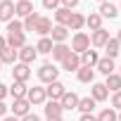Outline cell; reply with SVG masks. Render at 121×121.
Instances as JSON below:
<instances>
[{
    "label": "cell",
    "instance_id": "1",
    "mask_svg": "<svg viewBox=\"0 0 121 121\" xmlns=\"http://www.w3.org/2000/svg\"><path fill=\"white\" fill-rule=\"evenodd\" d=\"M86 50H90V36H88L86 31H76L74 38H71V52L83 55Z\"/></svg>",
    "mask_w": 121,
    "mask_h": 121
},
{
    "label": "cell",
    "instance_id": "2",
    "mask_svg": "<svg viewBox=\"0 0 121 121\" xmlns=\"http://www.w3.org/2000/svg\"><path fill=\"white\" fill-rule=\"evenodd\" d=\"M64 93H67V86H64L62 81H52V83H48V88H45V97H50V100H55V102L62 100Z\"/></svg>",
    "mask_w": 121,
    "mask_h": 121
},
{
    "label": "cell",
    "instance_id": "3",
    "mask_svg": "<svg viewBox=\"0 0 121 121\" xmlns=\"http://www.w3.org/2000/svg\"><path fill=\"white\" fill-rule=\"evenodd\" d=\"M57 76H59V69H55V64H50V62H45L38 69V78L43 83H52V81H57Z\"/></svg>",
    "mask_w": 121,
    "mask_h": 121
},
{
    "label": "cell",
    "instance_id": "4",
    "mask_svg": "<svg viewBox=\"0 0 121 121\" xmlns=\"http://www.w3.org/2000/svg\"><path fill=\"white\" fill-rule=\"evenodd\" d=\"M36 57H38V52H36L33 45H24V48L17 50V59H19L22 64H33V62H36Z\"/></svg>",
    "mask_w": 121,
    "mask_h": 121
},
{
    "label": "cell",
    "instance_id": "5",
    "mask_svg": "<svg viewBox=\"0 0 121 121\" xmlns=\"http://www.w3.org/2000/svg\"><path fill=\"white\" fill-rule=\"evenodd\" d=\"M26 114H31V104H29V100H26V97H19V100H14V102H12V116H17V119H24Z\"/></svg>",
    "mask_w": 121,
    "mask_h": 121
},
{
    "label": "cell",
    "instance_id": "6",
    "mask_svg": "<svg viewBox=\"0 0 121 121\" xmlns=\"http://www.w3.org/2000/svg\"><path fill=\"white\" fill-rule=\"evenodd\" d=\"M12 78H14V81L26 83V81L31 78V69H29V64H22V62L12 64Z\"/></svg>",
    "mask_w": 121,
    "mask_h": 121
},
{
    "label": "cell",
    "instance_id": "7",
    "mask_svg": "<svg viewBox=\"0 0 121 121\" xmlns=\"http://www.w3.org/2000/svg\"><path fill=\"white\" fill-rule=\"evenodd\" d=\"M26 100H29V104H43L48 97H45V88H40V86H33V88H29V93H26Z\"/></svg>",
    "mask_w": 121,
    "mask_h": 121
},
{
    "label": "cell",
    "instance_id": "8",
    "mask_svg": "<svg viewBox=\"0 0 121 121\" xmlns=\"http://www.w3.org/2000/svg\"><path fill=\"white\" fill-rule=\"evenodd\" d=\"M62 69H67V71H78V69H81V55L69 52V55L62 59Z\"/></svg>",
    "mask_w": 121,
    "mask_h": 121
},
{
    "label": "cell",
    "instance_id": "9",
    "mask_svg": "<svg viewBox=\"0 0 121 121\" xmlns=\"http://www.w3.org/2000/svg\"><path fill=\"white\" fill-rule=\"evenodd\" d=\"M67 38H69V29L67 26H59V24L52 26V31H50V40L52 43H67Z\"/></svg>",
    "mask_w": 121,
    "mask_h": 121
},
{
    "label": "cell",
    "instance_id": "10",
    "mask_svg": "<svg viewBox=\"0 0 121 121\" xmlns=\"http://www.w3.org/2000/svg\"><path fill=\"white\" fill-rule=\"evenodd\" d=\"M14 19V3L12 0H0V22Z\"/></svg>",
    "mask_w": 121,
    "mask_h": 121
},
{
    "label": "cell",
    "instance_id": "11",
    "mask_svg": "<svg viewBox=\"0 0 121 121\" xmlns=\"http://www.w3.org/2000/svg\"><path fill=\"white\" fill-rule=\"evenodd\" d=\"M102 19H116L119 17V7L116 5H112L109 3V0H107V3H100V12H97Z\"/></svg>",
    "mask_w": 121,
    "mask_h": 121
},
{
    "label": "cell",
    "instance_id": "12",
    "mask_svg": "<svg viewBox=\"0 0 121 121\" xmlns=\"http://www.w3.org/2000/svg\"><path fill=\"white\" fill-rule=\"evenodd\" d=\"M5 43H7V48L19 50V48H24V45H26V33H7Z\"/></svg>",
    "mask_w": 121,
    "mask_h": 121
},
{
    "label": "cell",
    "instance_id": "13",
    "mask_svg": "<svg viewBox=\"0 0 121 121\" xmlns=\"http://www.w3.org/2000/svg\"><path fill=\"white\" fill-rule=\"evenodd\" d=\"M36 10H33V3H31V0H19V3L14 5V14L17 17H29V14H33Z\"/></svg>",
    "mask_w": 121,
    "mask_h": 121
},
{
    "label": "cell",
    "instance_id": "14",
    "mask_svg": "<svg viewBox=\"0 0 121 121\" xmlns=\"http://www.w3.org/2000/svg\"><path fill=\"white\" fill-rule=\"evenodd\" d=\"M107 40H109V31H107V29H97V31H93V36H90V45H95V48H104Z\"/></svg>",
    "mask_w": 121,
    "mask_h": 121
},
{
    "label": "cell",
    "instance_id": "15",
    "mask_svg": "<svg viewBox=\"0 0 121 121\" xmlns=\"http://www.w3.org/2000/svg\"><path fill=\"white\" fill-rule=\"evenodd\" d=\"M69 52H71V48H69L67 43H55V45H52V52H50V55H52V59L62 62V59H64V57H67Z\"/></svg>",
    "mask_w": 121,
    "mask_h": 121
},
{
    "label": "cell",
    "instance_id": "16",
    "mask_svg": "<svg viewBox=\"0 0 121 121\" xmlns=\"http://www.w3.org/2000/svg\"><path fill=\"white\" fill-rule=\"evenodd\" d=\"M90 97L95 102H104L109 97V90L104 88V83H93V90H90Z\"/></svg>",
    "mask_w": 121,
    "mask_h": 121
},
{
    "label": "cell",
    "instance_id": "17",
    "mask_svg": "<svg viewBox=\"0 0 121 121\" xmlns=\"http://www.w3.org/2000/svg\"><path fill=\"white\" fill-rule=\"evenodd\" d=\"M50 31H52V22L40 14V19H38V24H36V33H38L40 38H45V36H50Z\"/></svg>",
    "mask_w": 121,
    "mask_h": 121
},
{
    "label": "cell",
    "instance_id": "18",
    "mask_svg": "<svg viewBox=\"0 0 121 121\" xmlns=\"http://www.w3.org/2000/svg\"><path fill=\"white\" fill-rule=\"evenodd\" d=\"M97 59H100V55H97V50H86L83 55H81V67H95L97 64Z\"/></svg>",
    "mask_w": 121,
    "mask_h": 121
},
{
    "label": "cell",
    "instance_id": "19",
    "mask_svg": "<svg viewBox=\"0 0 121 121\" xmlns=\"http://www.w3.org/2000/svg\"><path fill=\"white\" fill-rule=\"evenodd\" d=\"M95 67H97V71H100V74L109 76V74H114V59H109V57H100Z\"/></svg>",
    "mask_w": 121,
    "mask_h": 121
},
{
    "label": "cell",
    "instance_id": "20",
    "mask_svg": "<svg viewBox=\"0 0 121 121\" xmlns=\"http://www.w3.org/2000/svg\"><path fill=\"white\" fill-rule=\"evenodd\" d=\"M59 104H62V109H76L78 107V95L76 93H64V97L59 100Z\"/></svg>",
    "mask_w": 121,
    "mask_h": 121
},
{
    "label": "cell",
    "instance_id": "21",
    "mask_svg": "<svg viewBox=\"0 0 121 121\" xmlns=\"http://www.w3.org/2000/svg\"><path fill=\"white\" fill-rule=\"evenodd\" d=\"M83 26H86V17H83V14H78V12H71L67 29H71V31H81Z\"/></svg>",
    "mask_w": 121,
    "mask_h": 121
},
{
    "label": "cell",
    "instance_id": "22",
    "mask_svg": "<svg viewBox=\"0 0 121 121\" xmlns=\"http://www.w3.org/2000/svg\"><path fill=\"white\" fill-rule=\"evenodd\" d=\"M7 93H10L14 100H19V97H26L29 88H26V83H22V81H14V83H12V88H7Z\"/></svg>",
    "mask_w": 121,
    "mask_h": 121
},
{
    "label": "cell",
    "instance_id": "23",
    "mask_svg": "<svg viewBox=\"0 0 121 121\" xmlns=\"http://www.w3.org/2000/svg\"><path fill=\"white\" fill-rule=\"evenodd\" d=\"M43 112H45V116L48 119H52V116H62V104H59V102H55V100H50L45 107H43Z\"/></svg>",
    "mask_w": 121,
    "mask_h": 121
},
{
    "label": "cell",
    "instance_id": "24",
    "mask_svg": "<svg viewBox=\"0 0 121 121\" xmlns=\"http://www.w3.org/2000/svg\"><path fill=\"white\" fill-rule=\"evenodd\" d=\"M0 62L3 64H17V50H12V48H3L0 50Z\"/></svg>",
    "mask_w": 121,
    "mask_h": 121
},
{
    "label": "cell",
    "instance_id": "25",
    "mask_svg": "<svg viewBox=\"0 0 121 121\" xmlns=\"http://www.w3.org/2000/svg\"><path fill=\"white\" fill-rule=\"evenodd\" d=\"M95 104H97V102H95L93 97H78V107H76V109H78L81 114H93Z\"/></svg>",
    "mask_w": 121,
    "mask_h": 121
},
{
    "label": "cell",
    "instance_id": "26",
    "mask_svg": "<svg viewBox=\"0 0 121 121\" xmlns=\"http://www.w3.org/2000/svg\"><path fill=\"white\" fill-rule=\"evenodd\" d=\"M104 88L112 90V93H119V90H121V76H119V74H109L107 81H104Z\"/></svg>",
    "mask_w": 121,
    "mask_h": 121
},
{
    "label": "cell",
    "instance_id": "27",
    "mask_svg": "<svg viewBox=\"0 0 121 121\" xmlns=\"http://www.w3.org/2000/svg\"><path fill=\"white\" fill-rule=\"evenodd\" d=\"M86 26H88L90 31H97V29H102V17H100L97 12H90V14L86 17Z\"/></svg>",
    "mask_w": 121,
    "mask_h": 121
},
{
    "label": "cell",
    "instance_id": "28",
    "mask_svg": "<svg viewBox=\"0 0 121 121\" xmlns=\"http://www.w3.org/2000/svg\"><path fill=\"white\" fill-rule=\"evenodd\" d=\"M104 50H107V57H109V59H114V57L121 52V45H119V40H116V38H109V40L104 43Z\"/></svg>",
    "mask_w": 121,
    "mask_h": 121
},
{
    "label": "cell",
    "instance_id": "29",
    "mask_svg": "<svg viewBox=\"0 0 121 121\" xmlns=\"http://www.w3.org/2000/svg\"><path fill=\"white\" fill-rule=\"evenodd\" d=\"M76 76H78L81 83H93V78H95V69H90V67H81V69L76 71Z\"/></svg>",
    "mask_w": 121,
    "mask_h": 121
},
{
    "label": "cell",
    "instance_id": "30",
    "mask_svg": "<svg viewBox=\"0 0 121 121\" xmlns=\"http://www.w3.org/2000/svg\"><path fill=\"white\" fill-rule=\"evenodd\" d=\"M69 17H71V10H67V7H57L55 10V19H57L59 26H67L69 24Z\"/></svg>",
    "mask_w": 121,
    "mask_h": 121
},
{
    "label": "cell",
    "instance_id": "31",
    "mask_svg": "<svg viewBox=\"0 0 121 121\" xmlns=\"http://www.w3.org/2000/svg\"><path fill=\"white\" fill-rule=\"evenodd\" d=\"M52 40H50V36H45V38H40L38 43H36V52H43V55H50L52 52Z\"/></svg>",
    "mask_w": 121,
    "mask_h": 121
},
{
    "label": "cell",
    "instance_id": "32",
    "mask_svg": "<svg viewBox=\"0 0 121 121\" xmlns=\"http://www.w3.org/2000/svg\"><path fill=\"white\" fill-rule=\"evenodd\" d=\"M38 19H40V14H38V12L29 14V17L22 22V24H24V33H26V31H36V24H38Z\"/></svg>",
    "mask_w": 121,
    "mask_h": 121
},
{
    "label": "cell",
    "instance_id": "33",
    "mask_svg": "<svg viewBox=\"0 0 121 121\" xmlns=\"http://www.w3.org/2000/svg\"><path fill=\"white\" fill-rule=\"evenodd\" d=\"M7 33H24V24L17 22V19H10L7 22Z\"/></svg>",
    "mask_w": 121,
    "mask_h": 121
},
{
    "label": "cell",
    "instance_id": "34",
    "mask_svg": "<svg viewBox=\"0 0 121 121\" xmlns=\"http://www.w3.org/2000/svg\"><path fill=\"white\" fill-rule=\"evenodd\" d=\"M95 119H97V121H116V112H114V109H102Z\"/></svg>",
    "mask_w": 121,
    "mask_h": 121
},
{
    "label": "cell",
    "instance_id": "35",
    "mask_svg": "<svg viewBox=\"0 0 121 121\" xmlns=\"http://www.w3.org/2000/svg\"><path fill=\"white\" fill-rule=\"evenodd\" d=\"M112 107L121 112V90L119 93H112Z\"/></svg>",
    "mask_w": 121,
    "mask_h": 121
},
{
    "label": "cell",
    "instance_id": "36",
    "mask_svg": "<svg viewBox=\"0 0 121 121\" xmlns=\"http://www.w3.org/2000/svg\"><path fill=\"white\" fill-rule=\"evenodd\" d=\"M78 3H81V0H59V5H62V7H67V10H74Z\"/></svg>",
    "mask_w": 121,
    "mask_h": 121
},
{
    "label": "cell",
    "instance_id": "37",
    "mask_svg": "<svg viewBox=\"0 0 121 121\" xmlns=\"http://www.w3.org/2000/svg\"><path fill=\"white\" fill-rule=\"evenodd\" d=\"M43 7L45 10H57L59 7V0H43Z\"/></svg>",
    "mask_w": 121,
    "mask_h": 121
},
{
    "label": "cell",
    "instance_id": "38",
    "mask_svg": "<svg viewBox=\"0 0 121 121\" xmlns=\"http://www.w3.org/2000/svg\"><path fill=\"white\" fill-rule=\"evenodd\" d=\"M19 121H40V119H38L36 114H26V116H24V119H19Z\"/></svg>",
    "mask_w": 121,
    "mask_h": 121
},
{
    "label": "cell",
    "instance_id": "39",
    "mask_svg": "<svg viewBox=\"0 0 121 121\" xmlns=\"http://www.w3.org/2000/svg\"><path fill=\"white\" fill-rule=\"evenodd\" d=\"M78 121H97V119H95L93 114H81V119H78Z\"/></svg>",
    "mask_w": 121,
    "mask_h": 121
},
{
    "label": "cell",
    "instance_id": "40",
    "mask_svg": "<svg viewBox=\"0 0 121 121\" xmlns=\"http://www.w3.org/2000/svg\"><path fill=\"white\" fill-rule=\"evenodd\" d=\"M5 95H7V86H5V83H0V100H3Z\"/></svg>",
    "mask_w": 121,
    "mask_h": 121
},
{
    "label": "cell",
    "instance_id": "41",
    "mask_svg": "<svg viewBox=\"0 0 121 121\" xmlns=\"http://www.w3.org/2000/svg\"><path fill=\"white\" fill-rule=\"evenodd\" d=\"M5 114H7V107H5V102H3V100H0V116H5Z\"/></svg>",
    "mask_w": 121,
    "mask_h": 121
},
{
    "label": "cell",
    "instance_id": "42",
    "mask_svg": "<svg viewBox=\"0 0 121 121\" xmlns=\"http://www.w3.org/2000/svg\"><path fill=\"white\" fill-rule=\"evenodd\" d=\"M3 121H19V119H17V116H5Z\"/></svg>",
    "mask_w": 121,
    "mask_h": 121
},
{
    "label": "cell",
    "instance_id": "43",
    "mask_svg": "<svg viewBox=\"0 0 121 121\" xmlns=\"http://www.w3.org/2000/svg\"><path fill=\"white\" fill-rule=\"evenodd\" d=\"M5 45H7V43H5V38H3V36H0V50H3Z\"/></svg>",
    "mask_w": 121,
    "mask_h": 121
},
{
    "label": "cell",
    "instance_id": "44",
    "mask_svg": "<svg viewBox=\"0 0 121 121\" xmlns=\"http://www.w3.org/2000/svg\"><path fill=\"white\" fill-rule=\"evenodd\" d=\"M48 121H62V116H52V119H48Z\"/></svg>",
    "mask_w": 121,
    "mask_h": 121
},
{
    "label": "cell",
    "instance_id": "45",
    "mask_svg": "<svg viewBox=\"0 0 121 121\" xmlns=\"http://www.w3.org/2000/svg\"><path fill=\"white\" fill-rule=\"evenodd\" d=\"M116 40H119V45H121V29H119V33H116Z\"/></svg>",
    "mask_w": 121,
    "mask_h": 121
},
{
    "label": "cell",
    "instance_id": "46",
    "mask_svg": "<svg viewBox=\"0 0 121 121\" xmlns=\"http://www.w3.org/2000/svg\"><path fill=\"white\" fill-rule=\"evenodd\" d=\"M116 121H121V112H119V114H116Z\"/></svg>",
    "mask_w": 121,
    "mask_h": 121
},
{
    "label": "cell",
    "instance_id": "47",
    "mask_svg": "<svg viewBox=\"0 0 121 121\" xmlns=\"http://www.w3.org/2000/svg\"><path fill=\"white\" fill-rule=\"evenodd\" d=\"M97 3H107V0H97Z\"/></svg>",
    "mask_w": 121,
    "mask_h": 121
},
{
    "label": "cell",
    "instance_id": "48",
    "mask_svg": "<svg viewBox=\"0 0 121 121\" xmlns=\"http://www.w3.org/2000/svg\"><path fill=\"white\" fill-rule=\"evenodd\" d=\"M0 71H3V62H0Z\"/></svg>",
    "mask_w": 121,
    "mask_h": 121
},
{
    "label": "cell",
    "instance_id": "49",
    "mask_svg": "<svg viewBox=\"0 0 121 121\" xmlns=\"http://www.w3.org/2000/svg\"><path fill=\"white\" fill-rule=\"evenodd\" d=\"M17 3H19V0H17Z\"/></svg>",
    "mask_w": 121,
    "mask_h": 121
},
{
    "label": "cell",
    "instance_id": "50",
    "mask_svg": "<svg viewBox=\"0 0 121 121\" xmlns=\"http://www.w3.org/2000/svg\"><path fill=\"white\" fill-rule=\"evenodd\" d=\"M119 76H121V74H119Z\"/></svg>",
    "mask_w": 121,
    "mask_h": 121
}]
</instances>
